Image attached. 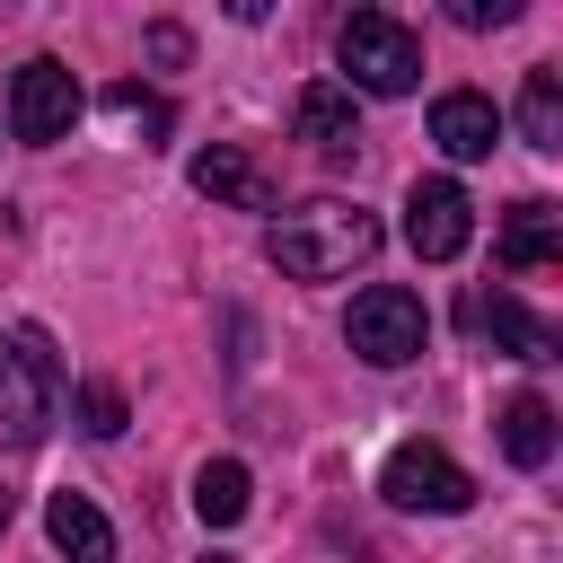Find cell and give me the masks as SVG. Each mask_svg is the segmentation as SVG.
Returning <instances> with one entry per match:
<instances>
[{
    "instance_id": "6da1fadb",
    "label": "cell",
    "mask_w": 563,
    "mask_h": 563,
    "mask_svg": "<svg viewBox=\"0 0 563 563\" xmlns=\"http://www.w3.org/2000/svg\"><path fill=\"white\" fill-rule=\"evenodd\" d=\"M264 255H273L290 282H343V273H361V264L378 255V220H369L361 202L317 194V202H299V211H282V220L264 229Z\"/></svg>"
},
{
    "instance_id": "7a4b0ae2",
    "label": "cell",
    "mask_w": 563,
    "mask_h": 563,
    "mask_svg": "<svg viewBox=\"0 0 563 563\" xmlns=\"http://www.w3.org/2000/svg\"><path fill=\"white\" fill-rule=\"evenodd\" d=\"M334 62H343V79L369 88V97H413V88H422V35H413L405 18H387V9H352V18L334 26Z\"/></svg>"
},
{
    "instance_id": "3957f363",
    "label": "cell",
    "mask_w": 563,
    "mask_h": 563,
    "mask_svg": "<svg viewBox=\"0 0 563 563\" xmlns=\"http://www.w3.org/2000/svg\"><path fill=\"white\" fill-rule=\"evenodd\" d=\"M62 396V361L44 343V325H9L0 334V449H35Z\"/></svg>"
},
{
    "instance_id": "277c9868",
    "label": "cell",
    "mask_w": 563,
    "mask_h": 563,
    "mask_svg": "<svg viewBox=\"0 0 563 563\" xmlns=\"http://www.w3.org/2000/svg\"><path fill=\"white\" fill-rule=\"evenodd\" d=\"M343 343H352L369 369H405V361H422V343H431V317H422V299H413V290H396V282H369V290L352 299V317H343Z\"/></svg>"
},
{
    "instance_id": "5b68a950",
    "label": "cell",
    "mask_w": 563,
    "mask_h": 563,
    "mask_svg": "<svg viewBox=\"0 0 563 563\" xmlns=\"http://www.w3.org/2000/svg\"><path fill=\"white\" fill-rule=\"evenodd\" d=\"M378 493H387L396 510H431V519H449V510L475 501V475H466L440 440H396L387 466H378Z\"/></svg>"
},
{
    "instance_id": "8992f818",
    "label": "cell",
    "mask_w": 563,
    "mask_h": 563,
    "mask_svg": "<svg viewBox=\"0 0 563 563\" xmlns=\"http://www.w3.org/2000/svg\"><path fill=\"white\" fill-rule=\"evenodd\" d=\"M79 79L53 62V53H35V62H18V79H9V132L26 141V150H53V141H70V123H79Z\"/></svg>"
},
{
    "instance_id": "52a82bcc",
    "label": "cell",
    "mask_w": 563,
    "mask_h": 563,
    "mask_svg": "<svg viewBox=\"0 0 563 563\" xmlns=\"http://www.w3.org/2000/svg\"><path fill=\"white\" fill-rule=\"evenodd\" d=\"M466 238H475L466 185H457V176H413V194H405V246H413L422 264H457Z\"/></svg>"
},
{
    "instance_id": "ba28073f",
    "label": "cell",
    "mask_w": 563,
    "mask_h": 563,
    "mask_svg": "<svg viewBox=\"0 0 563 563\" xmlns=\"http://www.w3.org/2000/svg\"><path fill=\"white\" fill-rule=\"evenodd\" d=\"M431 141H440V158H493L501 106L475 97V88H449V97H431Z\"/></svg>"
},
{
    "instance_id": "9c48e42d",
    "label": "cell",
    "mask_w": 563,
    "mask_h": 563,
    "mask_svg": "<svg viewBox=\"0 0 563 563\" xmlns=\"http://www.w3.org/2000/svg\"><path fill=\"white\" fill-rule=\"evenodd\" d=\"M466 325H475V334H493L510 361H554V352H563V334H554L537 308H519L510 290H493V299H466Z\"/></svg>"
},
{
    "instance_id": "30bf717a",
    "label": "cell",
    "mask_w": 563,
    "mask_h": 563,
    "mask_svg": "<svg viewBox=\"0 0 563 563\" xmlns=\"http://www.w3.org/2000/svg\"><path fill=\"white\" fill-rule=\"evenodd\" d=\"M290 132H299V141H317L325 158H343V150L361 141V114H352V88H343V79H308V88L290 97Z\"/></svg>"
},
{
    "instance_id": "8fae6325",
    "label": "cell",
    "mask_w": 563,
    "mask_h": 563,
    "mask_svg": "<svg viewBox=\"0 0 563 563\" xmlns=\"http://www.w3.org/2000/svg\"><path fill=\"white\" fill-rule=\"evenodd\" d=\"M194 185L211 194V202H238V211H273V176L238 150V141H211L202 158H194Z\"/></svg>"
},
{
    "instance_id": "7c38bea8",
    "label": "cell",
    "mask_w": 563,
    "mask_h": 563,
    "mask_svg": "<svg viewBox=\"0 0 563 563\" xmlns=\"http://www.w3.org/2000/svg\"><path fill=\"white\" fill-rule=\"evenodd\" d=\"M44 537H53L70 563H114V528H106V510H97L88 493H53V501H44Z\"/></svg>"
},
{
    "instance_id": "4fadbf2b",
    "label": "cell",
    "mask_w": 563,
    "mask_h": 563,
    "mask_svg": "<svg viewBox=\"0 0 563 563\" xmlns=\"http://www.w3.org/2000/svg\"><path fill=\"white\" fill-rule=\"evenodd\" d=\"M563 255V211L554 202H519L510 220H501V264L510 273H545Z\"/></svg>"
},
{
    "instance_id": "5bb4252c",
    "label": "cell",
    "mask_w": 563,
    "mask_h": 563,
    "mask_svg": "<svg viewBox=\"0 0 563 563\" xmlns=\"http://www.w3.org/2000/svg\"><path fill=\"white\" fill-rule=\"evenodd\" d=\"M246 501H255V484H246L238 457H202V466H194V510H202V528H238Z\"/></svg>"
},
{
    "instance_id": "9a60e30c",
    "label": "cell",
    "mask_w": 563,
    "mask_h": 563,
    "mask_svg": "<svg viewBox=\"0 0 563 563\" xmlns=\"http://www.w3.org/2000/svg\"><path fill=\"white\" fill-rule=\"evenodd\" d=\"M501 457L510 466H545L554 457V405L545 396H510L501 405Z\"/></svg>"
},
{
    "instance_id": "2e32d148",
    "label": "cell",
    "mask_w": 563,
    "mask_h": 563,
    "mask_svg": "<svg viewBox=\"0 0 563 563\" xmlns=\"http://www.w3.org/2000/svg\"><path fill=\"white\" fill-rule=\"evenodd\" d=\"M519 132H528V150H563V79L554 70H528V88H519Z\"/></svg>"
},
{
    "instance_id": "e0dca14e",
    "label": "cell",
    "mask_w": 563,
    "mask_h": 563,
    "mask_svg": "<svg viewBox=\"0 0 563 563\" xmlns=\"http://www.w3.org/2000/svg\"><path fill=\"white\" fill-rule=\"evenodd\" d=\"M79 431H88V440H114V431H123V387H114V378H88V387H79Z\"/></svg>"
},
{
    "instance_id": "ac0fdd59",
    "label": "cell",
    "mask_w": 563,
    "mask_h": 563,
    "mask_svg": "<svg viewBox=\"0 0 563 563\" xmlns=\"http://www.w3.org/2000/svg\"><path fill=\"white\" fill-rule=\"evenodd\" d=\"M106 106H114V114H132L141 132H167V97H150L141 79H123V88H106Z\"/></svg>"
},
{
    "instance_id": "d6986e66",
    "label": "cell",
    "mask_w": 563,
    "mask_h": 563,
    "mask_svg": "<svg viewBox=\"0 0 563 563\" xmlns=\"http://www.w3.org/2000/svg\"><path fill=\"white\" fill-rule=\"evenodd\" d=\"M449 18H457V26H510L519 0H449Z\"/></svg>"
},
{
    "instance_id": "ffe728a7",
    "label": "cell",
    "mask_w": 563,
    "mask_h": 563,
    "mask_svg": "<svg viewBox=\"0 0 563 563\" xmlns=\"http://www.w3.org/2000/svg\"><path fill=\"white\" fill-rule=\"evenodd\" d=\"M150 62H185V26H150Z\"/></svg>"
},
{
    "instance_id": "44dd1931",
    "label": "cell",
    "mask_w": 563,
    "mask_h": 563,
    "mask_svg": "<svg viewBox=\"0 0 563 563\" xmlns=\"http://www.w3.org/2000/svg\"><path fill=\"white\" fill-rule=\"evenodd\" d=\"M9 510H18V501H9V484H0V528H9Z\"/></svg>"
},
{
    "instance_id": "7402d4cb",
    "label": "cell",
    "mask_w": 563,
    "mask_h": 563,
    "mask_svg": "<svg viewBox=\"0 0 563 563\" xmlns=\"http://www.w3.org/2000/svg\"><path fill=\"white\" fill-rule=\"evenodd\" d=\"M202 563H238V554H202Z\"/></svg>"
}]
</instances>
